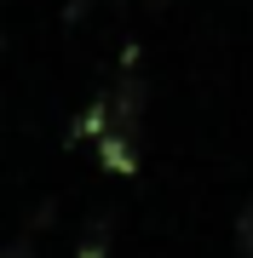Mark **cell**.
Listing matches in <instances>:
<instances>
[{"label": "cell", "instance_id": "cell-1", "mask_svg": "<svg viewBox=\"0 0 253 258\" xmlns=\"http://www.w3.org/2000/svg\"><path fill=\"white\" fill-rule=\"evenodd\" d=\"M236 247H242V258H253V195H247L242 218H236Z\"/></svg>", "mask_w": 253, "mask_h": 258}]
</instances>
